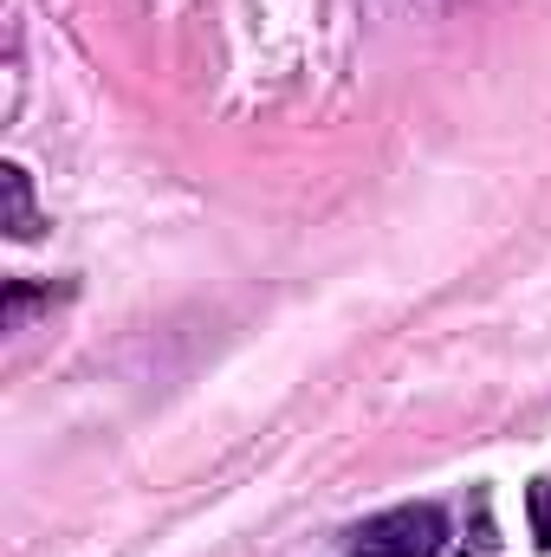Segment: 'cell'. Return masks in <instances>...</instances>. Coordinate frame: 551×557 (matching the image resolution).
<instances>
[{
  "label": "cell",
  "instance_id": "cell-1",
  "mask_svg": "<svg viewBox=\"0 0 551 557\" xmlns=\"http://www.w3.org/2000/svg\"><path fill=\"white\" fill-rule=\"evenodd\" d=\"M441 545H448L441 506H396L351 532V557H441Z\"/></svg>",
  "mask_w": 551,
  "mask_h": 557
},
{
  "label": "cell",
  "instance_id": "cell-2",
  "mask_svg": "<svg viewBox=\"0 0 551 557\" xmlns=\"http://www.w3.org/2000/svg\"><path fill=\"white\" fill-rule=\"evenodd\" d=\"M526 512H532V532H539V545L551 552V473H546V480H532V493H526Z\"/></svg>",
  "mask_w": 551,
  "mask_h": 557
},
{
  "label": "cell",
  "instance_id": "cell-3",
  "mask_svg": "<svg viewBox=\"0 0 551 557\" xmlns=\"http://www.w3.org/2000/svg\"><path fill=\"white\" fill-rule=\"evenodd\" d=\"M7 188H13V234H33V214H26V175L7 169Z\"/></svg>",
  "mask_w": 551,
  "mask_h": 557
}]
</instances>
